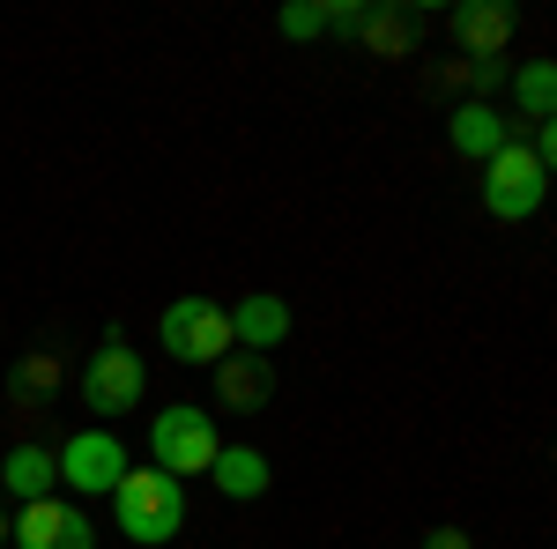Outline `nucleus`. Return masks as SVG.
Here are the masks:
<instances>
[{
  "label": "nucleus",
  "mask_w": 557,
  "mask_h": 549,
  "mask_svg": "<svg viewBox=\"0 0 557 549\" xmlns=\"http://www.w3.org/2000/svg\"><path fill=\"white\" fill-rule=\"evenodd\" d=\"M506 141H513V127L498 120V104H483V97H475V104H461V112H454V157H475V164H491Z\"/></svg>",
  "instance_id": "nucleus-12"
},
{
  "label": "nucleus",
  "mask_w": 557,
  "mask_h": 549,
  "mask_svg": "<svg viewBox=\"0 0 557 549\" xmlns=\"http://www.w3.org/2000/svg\"><path fill=\"white\" fill-rule=\"evenodd\" d=\"M283 335H290V304H283V297H238V304H231V349L275 357Z\"/></svg>",
  "instance_id": "nucleus-10"
},
{
  "label": "nucleus",
  "mask_w": 557,
  "mask_h": 549,
  "mask_svg": "<svg viewBox=\"0 0 557 549\" xmlns=\"http://www.w3.org/2000/svg\"><path fill=\"white\" fill-rule=\"evenodd\" d=\"M275 30H283V38H290V45L320 38V30H327V23H320V0H290V8L275 15Z\"/></svg>",
  "instance_id": "nucleus-16"
},
{
  "label": "nucleus",
  "mask_w": 557,
  "mask_h": 549,
  "mask_svg": "<svg viewBox=\"0 0 557 549\" xmlns=\"http://www.w3.org/2000/svg\"><path fill=\"white\" fill-rule=\"evenodd\" d=\"M543 194H550V171L528 157V141H506L483 164V209L498 215V223H528V215L543 209Z\"/></svg>",
  "instance_id": "nucleus-3"
},
{
  "label": "nucleus",
  "mask_w": 557,
  "mask_h": 549,
  "mask_svg": "<svg viewBox=\"0 0 557 549\" xmlns=\"http://www.w3.org/2000/svg\"><path fill=\"white\" fill-rule=\"evenodd\" d=\"M513 0H461L454 8V45L469 52V60H506V45H513Z\"/></svg>",
  "instance_id": "nucleus-9"
},
{
  "label": "nucleus",
  "mask_w": 557,
  "mask_h": 549,
  "mask_svg": "<svg viewBox=\"0 0 557 549\" xmlns=\"http://www.w3.org/2000/svg\"><path fill=\"white\" fill-rule=\"evenodd\" d=\"M424 549H475V542L461 535V527H431V535H424Z\"/></svg>",
  "instance_id": "nucleus-20"
},
{
  "label": "nucleus",
  "mask_w": 557,
  "mask_h": 549,
  "mask_svg": "<svg viewBox=\"0 0 557 549\" xmlns=\"http://www.w3.org/2000/svg\"><path fill=\"white\" fill-rule=\"evenodd\" d=\"M215 372V401L231 409V416H260L268 401H275V357H253V349H231Z\"/></svg>",
  "instance_id": "nucleus-8"
},
{
  "label": "nucleus",
  "mask_w": 557,
  "mask_h": 549,
  "mask_svg": "<svg viewBox=\"0 0 557 549\" xmlns=\"http://www.w3.org/2000/svg\"><path fill=\"white\" fill-rule=\"evenodd\" d=\"M469 83L475 89H498V83H506V60H469Z\"/></svg>",
  "instance_id": "nucleus-19"
},
{
  "label": "nucleus",
  "mask_w": 557,
  "mask_h": 549,
  "mask_svg": "<svg viewBox=\"0 0 557 549\" xmlns=\"http://www.w3.org/2000/svg\"><path fill=\"white\" fill-rule=\"evenodd\" d=\"M52 386H60V357H23V364H15V394H52Z\"/></svg>",
  "instance_id": "nucleus-17"
},
{
  "label": "nucleus",
  "mask_w": 557,
  "mask_h": 549,
  "mask_svg": "<svg viewBox=\"0 0 557 549\" xmlns=\"http://www.w3.org/2000/svg\"><path fill=\"white\" fill-rule=\"evenodd\" d=\"M8 542L15 549H97V520L67 498H38L23 506V520H8Z\"/></svg>",
  "instance_id": "nucleus-7"
},
{
  "label": "nucleus",
  "mask_w": 557,
  "mask_h": 549,
  "mask_svg": "<svg viewBox=\"0 0 557 549\" xmlns=\"http://www.w3.org/2000/svg\"><path fill=\"white\" fill-rule=\"evenodd\" d=\"M513 97H520V112H528L535 127L557 120V67H550V60H528V67L513 75Z\"/></svg>",
  "instance_id": "nucleus-15"
},
{
  "label": "nucleus",
  "mask_w": 557,
  "mask_h": 549,
  "mask_svg": "<svg viewBox=\"0 0 557 549\" xmlns=\"http://www.w3.org/2000/svg\"><path fill=\"white\" fill-rule=\"evenodd\" d=\"M215 461V416L209 409H194V401H178L164 416L149 423V467H164V475H209Z\"/></svg>",
  "instance_id": "nucleus-2"
},
{
  "label": "nucleus",
  "mask_w": 557,
  "mask_h": 549,
  "mask_svg": "<svg viewBox=\"0 0 557 549\" xmlns=\"http://www.w3.org/2000/svg\"><path fill=\"white\" fill-rule=\"evenodd\" d=\"M0 483H8L23 506L52 498V483H60V461H52V446H15V453L0 461Z\"/></svg>",
  "instance_id": "nucleus-14"
},
{
  "label": "nucleus",
  "mask_w": 557,
  "mask_h": 549,
  "mask_svg": "<svg viewBox=\"0 0 557 549\" xmlns=\"http://www.w3.org/2000/svg\"><path fill=\"white\" fill-rule=\"evenodd\" d=\"M357 38L372 45L380 60H409V52H417V8H386V0H372L364 23H357Z\"/></svg>",
  "instance_id": "nucleus-13"
},
{
  "label": "nucleus",
  "mask_w": 557,
  "mask_h": 549,
  "mask_svg": "<svg viewBox=\"0 0 557 549\" xmlns=\"http://www.w3.org/2000/svg\"><path fill=\"white\" fill-rule=\"evenodd\" d=\"M52 461H60V483H67L75 498H112L120 475H127V446H120L112 431H75Z\"/></svg>",
  "instance_id": "nucleus-6"
},
{
  "label": "nucleus",
  "mask_w": 557,
  "mask_h": 549,
  "mask_svg": "<svg viewBox=\"0 0 557 549\" xmlns=\"http://www.w3.org/2000/svg\"><path fill=\"white\" fill-rule=\"evenodd\" d=\"M209 475H215V490H223V498H238V506L268 498V483H275V467H268L260 446H215Z\"/></svg>",
  "instance_id": "nucleus-11"
},
{
  "label": "nucleus",
  "mask_w": 557,
  "mask_h": 549,
  "mask_svg": "<svg viewBox=\"0 0 557 549\" xmlns=\"http://www.w3.org/2000/svg\"><path fill=\"white\" fill-rule=\"evenodd\" d=\"M112 520H120V535L141 542V549L172 542L178 520H186V490H178V475H164V467H127L120 490H112Z\"/></svg>",
  "instance_id": "nucleus-1"
},
{
  "label": "nucleus",
  "mask_w": 557,
  "mask_h": 549,
  "mask_svg": "<svg viewBox=\"0 0 557 549\" xmlns=\"http://www.w3.org/2000/svg\"><path fill=\"white\" fill-rule=\"evenodd\" d=\"M157 335L178 364H223L231 357V312L215 297H178V304H164Z\"/></svg>",
  "instance_id": "nucleus-4"
},
{
  "label": "nucleus",
  "mask_w": 557,
  "mask_h": 549,
  "mask_svg": "<svg viewBox=\"0 0 557 549\" xmlns=\"http://www.w3.org/2000/svg\"><path fill=\"white\" fill-rule=\"evenodd\" d=\"M141 386H149L141 357H134L120 335H104V349L83 364V401H89V416H134V409H141Z\"/></svg>",
  "instance_id": "nucleus-5"
},
{
  "label": "nucleus",
  "mask_w": 557,
  "mask_h": 549,
  "mask_svg": "<svg viewBox=\"0 0 557 549\" xmlns=\"http://www.w3.org/2000/svg\"><path fill=\"white\" fill-rule=\"evenodd\" d=\"M0 542H8V512H0Z\"/></svg>",
  "instance_id": "nucleus-21"
},
{
  "label": "nucleus",
  "mask_w": 557,
  "mask_h": 549,
  "mask_svg": "<svg viewBox=\"0 0 557 549\" xmlns=\"http://www.w3.org/2000/svg\"><path fill=\"white\" fill-rule=\"evenodd\" d=\"M364 8H372V0H320V23H327L335 38H357V23H364Z\"/></svg>",
  "instance_id": "nucleus-18"
}]
</instances>
